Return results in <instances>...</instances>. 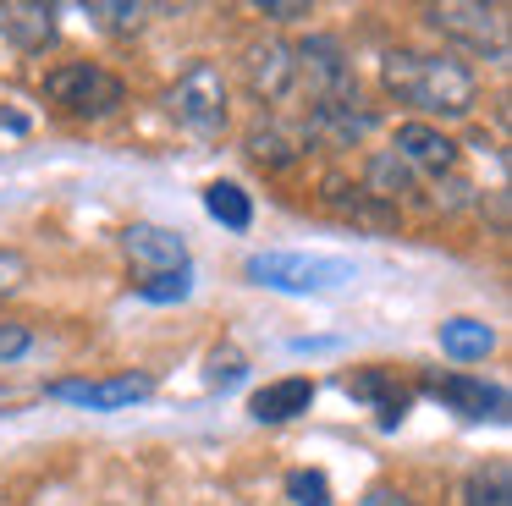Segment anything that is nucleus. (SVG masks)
<instances>
[{"mask_svg":"<svg viewBox=\"0 0 512 506\" xmlns=\"http://www.w3.org/2000/svg\"><path fill=\"white\" fill-rule=\"evenodd\" d=\"M424 28L441 39L463 44L468 55L485 61H507V6H479V0H446V6H424Z\"/></svg>","mask_w":512,"mask_h":506,"instance_id":"nucleus-5","label":"nucleus"},{"mask_svg":"<svg viewBox=\"0 0 512 506\" xmlns=\"http://www.w3.org/2000/svg\"><path fill=\"white\" fill-rule=\"evenodd\" d=\"M380 83L397 105L419 110V121H463L479 105V77L446 50H391L380 61Z\"/></svg>","mask_w":512,"mask_h":506,"instance_id":"nucleus-1","label":"nucleus"},{"mask_svg":"<svg viewBox=\"0 0 512 506\" xmlns=\"http://www.w3.org/2000/svg\"><path fill=\"white\" fill-rule=\"evenodd\" d=\"M298 132H303V143H320V149H353V143H364L375 132V105H364V94L309 105Z\"/></svg>","mask_w":512,"mask_h":506,"instance_id":"nucleus-8","label":"nucleus"},{"mask_svg":"<svg viewBox=\"0 0 512 506\" xmlns=\"http://www.w3.org/2000/svg\"><path fill=\"white\" fill-rule=\"evenodd\" d=\"M419 391L435 396V402H446L452 413H463V418H501L507 413V391L474 380V374H435V369H424Z\"/></svg>","mask_w":512,"mask_h":506,"instance_id":"nucleus-11","label":"nucleus"},{"mask_svg":"<svg viewBox=\"0 0 512 506\" xmlns=\"http://www.w3.org/2000/svg\"><path fill=\"white\" fill-rule=\"evenodd\" d=\"M133 292L149 297V303H182L193 292V264L188 270H171V275H144V281H133Z\"/></svg>","mask_w":512,"mask_h":506,"instance_id":"nucleus-21","label":"nucleus"},{"mask_svg":"<svg viewBox=\"0 0 512 506\" xmlns=\"http://www.w3.org/2000/svg\"><path fill=\"white\" fill-rule=\"evenodd\" d=\"M391 154L408 165V176L419 187L424 182L441 187V182H452V176H457V143L446 138L441 127H430V121H402L397 138H391Z\"/></svg>","mask_w":512,"mask_h":506,"instance_id":"nucleus-7","label":"nucleus"},{"mask_svg":"<svg viewBox=\"0 0 512 506\" xmlns=\"http://www.w3.org/2000/svg\"><path fill=\"white\" fill-rule=\"evenodd\" d=\"M204 209H210V220H221L226 231L254 226V198H248L237 182H210L204 187Z\"/></svg>","mask_w":512,"mask_h":506,"instance_id":"nucleus-18","label":"nucleus"},{"mask_svg":"<svg viewBox=\"0 0 512 506\" xmlns=\"http://www.w3.org/2000/svg\"><path fill=\"white\" fill-rule=\"evenodd\" d=\"M347 193H353V198H342L336 187L325 193V204H331L342 220H358V226H397V209H391V204H380V198H369L364 187H347Z\"/></svg>","mask_w":512,"mask_h":506,"instance_id":"nucleus-20","label":"nucleus"},{"mask_svg":"<svg viewBox=\"0 0 512 506\" xmlns=\"http://www.w3.org/2000/svg\"><path fill=\"white\" fill-rule=\"evenodd\" d=\"M28 275H34V264H28V253H17V248H0V297H6V292H23V286H28Z\"/></svg>","mask_w":512,"mask_h":506,"instance_id":"nucleus-23","label":"nucleus"},{"mask_svg":"<svg viewBox=\"0 0 512 506\" xmlns=\"http://www.w3.org/2000/svg\"><path fill=\"white\" fill-rule=\"evenodd\" d=\"M248 88H254L265 105H292L298 99V61H292V39H254L243 55Z\"/></svg>","mask_w":512,"mask_h":506,"instance_id":"nucleus-9","label":"nucleus"},{"mask_svg":"<svg viewBox=\"0 0 512 506\" xmlns=\"http://www.w3.org/2000/svg\"><path fill=\"white\" fill-rule=\"evenodd\" d=\"M314 407V380H303V374H287V380H270L254 391V402H248V413L259 418V424H287V418L309 413Z\"/></svg>","mask_w":512,"mask_h":506,"instance_id":"nucleus-14","label":"nucleus"},{"mask_svg":"<svg viewBox=\"0 0 512 506\" xmlns=\"http://www.w3.org/2000/svg\"><path fill=\"white\" fill-rule=\"evenodd\" d=\"M28 347H34V330H28V325H0V363L23 358Z\"/></svg>","mask_w":512,"mask_h":506,"instance_id":"nucleus-25","label":"nucleus"},{"mask_svg":"<svg viewBox=\"0 0 512 506\" xmlns=\"http://www.w3.org/2000/svg\"><path fill=\"white\" fill-rule=\"evenodd\" d=\"M155 391L149 374H111V380H50L45 396L56 402H72V407H89V413H122V407L144 402Z\"/></svg>","mask_w":512,"mask_h":506,"instance_id":"nucleus-10","label":"nucleus"},{"mask_svg":"<svg viewBox=\"0 0 512 506\" xmlns=\"http://www.w3.org/2000/svg\"><path fill=\"white\" fill-rule=\"evenodd\" d=\"M89 17L100 22V28H111V33H127V28H138L144 6H105V0H94V6H89Z\"/></svg>","mask_w":512,"mask_h":506,"instance_id":"nucleus-24","label":"nucleus"},{"mask_svg":"<svg viewBox=\"0 0 512 506\" xmlns=\"http://www.w3.org/2000/svg\"><path fill=\"white\" fill-rule=\"evenodd\" d=\"M56 17L61 11L45 6V0H6V6H0V39L23 55H39V50H50L56 33H61Z\"/></svg>","mask_w":512,"mask_h":506,"instance_id":"nucleus-12","label":"nucleus"},{"mask_svg":"<svg viewBox=\"0 0 512 506\" xmlns=\"http://www.w3.org/2000/svg\"><path fill=\"white\" fill-rule=\"evenodd\" d=\"M287 501L292 506H331V479L320 468H292L287 473Z\"/></svg>","mask_w":512,"mask_h":506,"instance_id":"nucleus-22","label":"nucleus"},{"mask_svg":"<svg viewBox=\"0 0 512 506\" xmlns=\"http://www.w3.org/2000/svg\"><path fill=\"white\" fill-rule=\"evenodd\" d=\"M463 506H512V468L507 462H485L463 479Z\"/></svg>","mask_w":512,"mask_h":506,"instance_id":"nucleus-19","label":"nucleus"},{"mask_svg":"<svg viewBox=\"0 0 512 506\" xmlns=\"http://www.w3.org/2000/svg\"><path fill=\"white\" fill-rule=\"evenodd\" d=\"M45 99L72 121H105L127 105V83L100 61H67L45 72Z\"/></svg>","mask_w":512,"mask_h":506,"instance_id":"nucleus-3","label":"nucleus"},{"mask_svg":"<svg viewBox=\"0 0 512 506\" xmlns=\"http://www.w3.org/2000/svg\"><path fill=\"white\" fill-rule=\"evenodd\" d=\"M347 396H358V402H369L380 413V424H402V413H408V391H402L397 380H391L386 369H358V374H347Z\"/></svg>","mask_w":512,"mask_h":506,"instance_id":"nucleus-15","label":"nucleus"},{"mask_svg":"<svg viewBox=\"0 0 512 506\" xmlns=\"http://www.w3.org/2000/svg\"><path fill=\"white\" fill-rule=\"evenodd\" d=\"M490 347H496V330H490L485 319H474V314L441 319V352H446V358L479 363V358H490Z\"/></svg>","mask_w":512,"mask_h":506,"instance_id":"nucleus-17","label":"nucleus"},{"mask_svg":"<svg viewBox=\"0 0 512 506\" xmlns=\"http://www.w3.org/2000/svg\"><path fill=\"white\" fill-rule=\"evenodd\" d=\"M358 506H419L413 495H402V490H391V484H375V490H364V501Z\"/></svg>","mask_w":512,"mask_h":506,"instance_id":"nucleus-27","label":"nucleus"},{"mask_svg":"<svg viewBox=\"0 0 512 506\" xmlns=\"http://www.w3.org/2000/svg\"><path fill=\"white\" fill-rule=\"evenodd\" d=\"M303 149H309V143H303V132L292 127V121H281V116L259 121V127L248 132V154H254L259 165H270V171H287Z\"/></svg>","mask_w":512,"mask_h":506,"instance_id":"nucleus-16","label":"nucleus"},{"mask_svg":"<svg viewBox=\"0 0 512 506\" xmlns=\"http://www.w3.org/2000/svg\"><path fill=\"white\" fill-rule=\"evenodd\" d=\"M166 116L177 121L188 138H221L226 121H232V88H226V72L215 61H193L177 83L166 88Z\"/></svg>","mask_w":512,"mask_h":506,"instance_id":"nucleus-2","label":"nucleus"},{"mask_svg":"<svg viewBox=\"0 0 512 506\" xmlns=\"http://www.w3.org/2000/svg\"><path fill=\"white\" fill-rule=\"evenodd\" d=\"M122 248H127V259L144 264L149 275L188 270V242H182L177 231H166V226H149V220H138V226L122 231Z\"/></svg>","mask_w":512,"mask_h":506,"instance_id":"nucleus-13","label":"nucleus"},{"mask_svg":"<svg viewBox=\"0 0 512 506\" xmlns=\"http://www.w3.org/2000/svg\"><path fill=\"white\" fill-rule=\"evenodd\" d=\"M259 17H270V22H303V17H314V6L309 0H270V6H254Z\"/></svg>","mask_w":512,"mask_h":506,"instance_id":"nucleus-26","label":"nucleus"},{"mask_svg":"<svg viewBox=\"0 0 512 506\" xmlns=\"http://www.w3.org/2000/svg\"><path fill=\"white\" fill-rule=\"evenodd\" d=\"M243 275L254 286L270 292H336V286L353 281V259H336V253H298V248H265L248 253Z\"/></svg>","mask_w":512,"mask_h":506,"instance_id":"nucleus-4","label":"nucleus"},{"mask_svg":"<svg viewBox=\"0 0 512 506\" xmlns=\"http://www.w3.org/2000/svg\"><path fill=\"white\" fill-rule=\"evenodd\" d=\"M292 61H298V99H309V105H331V99L358 94L353 61H347L336 33H309V39H298L292 44Z\"/></svg>","mask_w":512,"mask_h":506,"instance_id":"nucleus-6","label":"nucleus"}]
</instances>
